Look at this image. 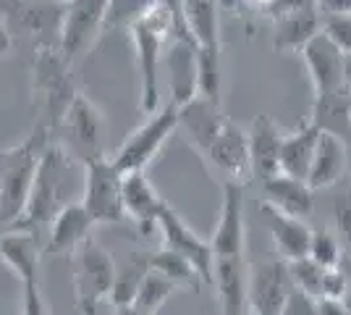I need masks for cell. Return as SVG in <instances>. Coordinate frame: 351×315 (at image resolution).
Here are the masks:
<instances>
[{"instance_id":"obj_1","label":"cell","mask_w":351,"mask_h":315,"mask_svg":"<svg viewBox=\"0 0 351 315\" xmlns=\"http://www.w3.org/2000/svg\"><path fill=\"white\" fill-rule=\"evenodd\" d=\"M181 0H158L145 16H139L129 27V34L136 47V66H139V105L145 113H155L160 103L158 92V69H160L162 50L173 32L176 11Z\"/></svg>"},{"instance_id":"obj_2","label":"cell","mask_w":351,"mask_h":315,"mask_svg":"<svg viewBox=\"0 0 351 315\" xmlns=\"http://www.w3.org/2000/svg\"><path fill=\"white\" fill-rule=\"evenodd\" d=\"M73 174L71 155L63 150L56 142H47V148L40 155V163L34 171V181H32V192L27 210L21 215V221L16 229L29 231L34 237H40L47 231V226L53 221V215L58 213L63 205H69L66 189H69V176Z\"/></svg>"},{"instance_id":"obj_3","label":"cell","mask_w":351,"mask_h":315,"mask_svg":"<svg viewBox=\"0 0 351 315\" xmlns=\"http://www.w3.org/2000/svg\"><path fill=\"white\" fill-rule=\"evenodd\" d=\"M47 142L50 135L43 126H37L21 145L0 155V234L16 229L21 221L29 202L34 171Z\"/></svg>"},{"instance_id":"obj_4","label":"cell","mask_w":351,"mask_h":315,"mask_svg":"<svg viewBox=\"0 0 351 315\" xmlns=\"http://www.w3.org/2000/svg\"><path fill=\"white\" fill-rule=\"evenodd\" d=\"M69 63L60 58L56 43H43L37 47V56H34V66H32V74H34V103L40 105V116L43 121L37 126H43L47 135H53L56 129H60V121L69 103L73 100L71 76H69Z\"/></svg>"},{"instance_id":"obj_5","label":"cell","mask_w":351,"mask_h":315,"mask_svg":"<svg viewBox=\"0 0 351 315\" xmlns=\"http://www.w3.org/2000/svg\"><path fill=\"white\" fill-rule=\"evenodd\" d=\"M186 30L197 43L199 95L218 100L220 95V21L218 0H181Z\"/></svg>"},{"instance_id":"obj_6","label":"cell","mask_w":351,"mask_h":315,"mask_svg":"<svg viewBox=\"0 0 351 315\" xmlns=\"http://www.w3.org/2000/svg\"><path fill=\"white\" fill-rule=\"evenodd\" d=\"M116 284V260L95 237L73 253V300L82 315H97L103 302H110Z\"/></svg>"},{"instance_id":"obj_7","label":"cell","mask_w":351,"mask_h":315,"mask_svg":"<svg viewBox=\"0 0 351 315\" xmlns=\"http://www.w3.org/2000/svg\"><path fill=\"white\" fill-rule=\"evenodd\" d=\"M121 179H123V174L105 155L89 158L84 163L79 202L84 205L92 224H126Z\"/></svg>"},{"instance_id":"obj_8","label":"cell","mask_w":351,"mask_h":315,"mask_svg":"<svg viewBox=\"0 0 351 315\" xmlns=\"http://www.w3.org/2000/svg\"><path fill=\"white\" fill-rule=\"evenodd\" d=\"M108 5L110 0H69L63 5L56 47L69 66L82 58L105 30Z\"/></svg>"},{"instance_id":"obj_9","label":"cell","mask_w":351,"mask_h":315,"mask_svg":"<svg viewBox=\"0 0 351 315\" xmlns=\"http://www.w3.org/2000/svg\"><path fill=\"white\" fill-rule=\"evenodd\" d=\"M178 129V105L168 103L149 113V119L132 135L123 139V145L110 158L121 174L129 171H145L147 163L160 152L165 139Z\"/></svg>"},{"instance_id":"obj_10","label":"cell","mask_w":351,"mask_h":315,"mask_svg":"<svg viewBox=\"0 0 351 315\" xmlns=\"http://www.w3.org/2000/svg\"><path fill=\"white\" fill-rule=\"evenodd\" d=\"M155 229L162 234V250L184 257L191 268L199 273V279L205 284H210V279H213V250H210V242L202 240L171 205H162Z\"/></svg>"},{"instance_id":"obj_11","label":"cell","mask_w":351,"mask_h":315,"mask_svg":"<svg viewBox=\"0 0 351 315\" xmlns=\"http://www.w3.org/2000/svg\"><path fill=\"white\" fill-rule=\"evenodd\" d=\"M202 158L223 179V184H239V187H244L252 179L247 132L239 124H234V121L226 119V124L220 126L218 137L202 152Z\"/></svg>"},{"instance_id":"obj_12","label":"cell","mask_w":351,"mask_h":315,"mask_svg":"<svg viewBox=\"0 0 351 315\" xmlns=\"http://www.w3.org/2000/svg\"><path fill=\"white\" fill-rule=\"evenodd\" d=\"M213 263L215 260H244L247 257V229H244V192L239 184H223V205L218 226L210 237Z\"/></svg>"},{"instance_id":"obj_13","label":"cell","mask_w":351,"mask_h":315,"mask_svg":"<svg viewBox=\"0 0 351 315\" xmlns=\"http://www.w3.org/2000/svg\"><path fill=\"white\" fill-rule=\"evenodd\" d=\"M291 276L286 260H263L257 268H249L247 310L257 315H280L286 297L291 294Z\"/></svg>"},{"instance_id":"obj_14","label":"cell","mask_w":351,"mask_h":315,"mask_svg":"<svg viewBox=\"0 0 351 315\" xmlns=\"http://www.w3.org/2000/svg\"><path fill=\"white\" fill-rule=\"evenodd\" d=\"M92 226L95 224L79 200L63 205L47 226V242L43 244V255L73 257V253L92 237Z\"/></svg>"},{"instance_id":"obj_15","label":"cell","mask_w":351,"mask_h":315,"mask_svg":"<svg viewBox=\"0 0 351 315\" xmlns=\"http://www.w3.org/2000/svg\"><path fill=\"white\" fill-rule=\"evenodd\" d=\"M299 53L304 56L317 97L343 92V53L322 32H317Z\"/></svg>"},{"instance_id":"obj_16","label":"cell","mask_w":351,"mask_h":315,"mask_svg":"<svg viewBox=\"0 0 351 315\" xmlns=\"http://www.w3.org/2000/svg\"><path fill=\"white\" fill-rule=\"evenodd\" d=\"M121 197H123V210H126V221L132 218L134 226L149 234L158 226L165 200L158 195V189L152 187V181L147 179L145 171H129L121 179Z\"/></svg>"},{"instance_id":"obj_17","label":"cell","mask_w":351,"mask_h":315,"mask_svg":"<svg viewBox=\"0 0 351 315\" xmlns=\"http://www.w3.org/2000/svg\"><path fill=\"white\" fill-rule=\"evenodd\" d=\"M60 126L71 135L73 148L84 155V163L89 158L103 155L100 152V137H103V113L89 103L82 92L73 95V100L69 103Z\"/></svg>"},{"instance_id":"obj_18","label":"cell","mask_w":351,"mask_h":315,"mask_svg":"<svg viewBox=\"0 0 351 315\" xmlns=\"http://www.w3.org/2000/svg\"><path fill=\"white\" fill-rule=\"evenodd\" d=\"M349 171V150H346V139L330 132H320L317 148L312 155V163L307 171L309 189H330L343 181Z\"/></svg>"},{"instance_id":"obj_19","label":"cell","mask_w":351,"mask_h":315,"mask_svg":"<svg viewBox=\"0 0 351 315\" xmlns=\"http://www.w3.org/2000/svg\"><path fill=\"white\" fill-rule=\"evenodd\" d=\"M3 21L8 24L11 34L14 32H29L47 37L53 34V40H58L60 14L63 5H50L45 0H3Z\"/></svg>"},{"instance_id":"obj_20","label":"cell","mask_w":351,"mask_h":315,"mask_svg":"<svg viewBox=\"0 0 351 315\" xmlns=\"http://www.w3.org/2000/svg\"><path fill=\"white\" fill-rule=\"evenodd\" d=\"M223 124H226V116L220 113L218 100L197 95L194 100H189L186 105L178 108V126L186 132V139L194 145V150L199 152V155L218 137Z\"/></svg>"},{"instance_id":"obj_21","label":"cell","mask_w":351,"mask_h":315,"mask_svg":"<svg viewBox=\"0 0 351 315\" xmlns=\"http://www.w3.org/2000/svg\"><path fill=\"white\" fill-rule=\"evenodd\" d=\"M263 195L265 205H270L273 210H278L289 218L307 221L312 215V210H315V192L309 189L307 181L291 179L286 174H276V176L265 179Z\"/></svg>"},{"instance_id":"obj_22","label":"cell","mask_w":351,"mask_h":315,"mask_svg":"<svg viewBox=\"0 0 351 315\" xmlns=\"http://www.w3.org/2000/svg\"><path fill=\"white\" fill-rule=\"evenodd\" d=\"M0 260L16 273L21 284L40 281V260H43V240L29 231L11 229L0 234Z\"/></svg>"},{"instance_id":"obj_23","label":"cell","mask_w":351,"mask_h":315,"mask_svg":"<svg viewBox=\"0 0 351 315\" xmlns=\"http://www.w3.org/2000/svg\"><path fill=\"white\" fill-rule=\"evenodd\" d=\"M249 142V165H252V176H260V179H270L280 174L278 158H280V142L283 135L276 126V121L270 116H257L252 129L247 135Z\"/></svg>"},{"instance_id":"obj_24","label":"cell","mask_w":351,"mask_h":315,"mask_svg":"<svg viewBox=\"0 0 351 315\" xmlns=\"http://www.w3.org/2000/svg\"><path fill=\"white\" fill-rule=\"evenodd\" d=\"M263 215L265 224L270 229V237L276 244V253L280 260L291 263V260H302L309 253V240H312V229L299 218H289L278 210H273L270 205L263 202Z\"/></svg>"},{"instance_id":"obj_25","label":"cell","mask_w":351,"mask_h":315,"mask_svg":"<svg viewBox=\"0 0 351 315\" xmlns=\"http://www.w3.org/2000/svg\"><path fill=\"white\" fill-rule=\"evenodd\" d=\"M247 279L249 266L244 260H215L210 284L218 292L223 315H241L247 310Z\"/></svg>"},{"instance_id":"obj_26","label":"cell","mask_w":351,"mask_h":315,"mask_svg":"<svg viewBox=\"0 0 351 315\" xmlns=\"http://www.w3.org/2000/svg\"><path fill=\"white\" fill-rule=\"evenodd\" d=\"M317 139H320V129L312 121L304 124L302 129L283 137L278 158L280 174H286L291 179L307 181V171L309 163H312V155H315V148H317Z\"/></svg>"},{"instance_id":"obj_27","label":"cell","mask_w":351,"mask_h":315,"mask_svg":"<svg viewBox=\"0 0 351 315\" xmlns=\"http://www.w3.org/2000/svg\"><path fill=\"white\" fill-rule=\"evenodd\" d=\"M273 21H276V34H273L276 50H302L320 32V14H317V8L276 16Z\"/></svg>"},{"instance_id":"obj_28","label":"cell","mask_w":351,"mask_h":315,"mask_svg":"<svg viewBox=\"0 0 351 315\" xmlns=\"http://www.w3.org/2000/svg\"><path fill=\"white\" fill-rule=\"evenodd\" d=\"M176 292H178V286H176L171 279H165L162 273L149 268L147 276L142 279L139 289H136V294H134L132 307L145 315H158L162 305L171 300Z\"/></svg>"},{"instance_id":"obj_29","label":"cell","mask_w":351,"mask_h":315,"mask_svg":"<svg viewBox=\"0 0 351 315\" xmlns=\"http://www.w3.org/2000/svg\"><path fill=\"white\" fill-rule=\"evenodd\" d=\"M147 270H149V253H134V255H129L123 268H116V284H113V292H110L113 307L132 305L134 294L142 284V279L147 276Z\"/></svg>"},{"instance_id":"obj_30","label":"cell","mask_w":351,"mask_h":315,"mask_svg":"<svg viewBox=\"0 0 351 315\" xmlns=\"http://www.w3.org/2000/svg\"><path fill=\"white\" fill-rule=\"evenodd\" d=\"M149 268L162 273L165 279H171L178 289H194V292H199V284H202L199 273L191 268L184 257L173 255V253H168V250L149 253Z\"/></svg>"},{"instance_id":"obj_31","label":"cell","mask_w":351,"mask_h":315,"mask_svg":"<svg viewBox=\"0 0 351 315\" xmlns=\"http://www.w3.org/2000/svg\"><path fill=\"white\" fill-rule=\"evenodd\" d=\"M341 240H338L333 231L328 229H317L312 231V240H309V253L307 257L315 260L320 268H338L341 266Z\"/></svg>"},{"instance_id":"obj_32","label":"cell","mask_w":351,"mask_h":315,"mask_svg":"<svg viewBox=\"0 0 351 315\" xmlns=\"http://www.w3.org/2000/svg\"><path fill=\"white\" fill-rule=\"evenodd\" d=\"M158 0H110L108 16H105V30L108 27H132L139 16H145Z\"/></svg>"},{"instance_id":"obj_33","label":"cell","mask_w":351,"mask_h":315,"mask_svg":"<svg viewBox=\"0 0 351 315\" xmlns=\"http://www.w3.org/2000/svg\"><path fill=\"white\" fill-rule=\"evenodd\" d=\"M322 270L315 260L302 257V260H291L289 263V276H291V284L299 292H307L312 297L320 300V284H322Z\"/></svg>"},{"instance_id":"obj_34","label":"cell","mask_w":351,"mask_h":315,"mask_svg":"<svg viewBox=\"0 0 351 315\" xmlns=\"http://www.w3.org/2000/svg\"><path fill=\"white\" fill-rule=\"evenodd\" d=\"M320 32L343 53V56H349L351 53V14L320 16Z\"/></svg>"},{"instance_id":"obj_35","label":"cell","mask_w":351,"mask_h":315,"mask_svg":"<svg viewBox=\"0 0 351 315\" xmlns=\"http://www.w3.org/2000/svg\"><path fill=\"white\" fill-rule=\"evenodd\" d=\"M333 224L338 240L351 247V184H341V192L333 197Z\"/></svg>"},{"instance_id":"obj_36","label":"cell","mask_w":351,"mask_h":315,"mask_svg":"<svg viewBox=\"0 0 351 315\" xmlns=\"http://www.w3.org/2000/svg\"><path fill=\"white\" fill-rule=\"evenodd\" d=\"M349 276L338 268L322 270V284H320V300H343L349 294Z\"/></svg>"},{"instance_id":"obj_37","label":"cell","mask_w":351,"mask_h":315,"mask_svg":"<svg viewBox=\"0 0 351 315\" xmlns=\"http://www.w3.org/2000/svg\"><path fill=\"white\" fill-rule=\"evenodd\" d=\"M280 315H320V300L293 286L291 294L286 297L283 307H280Z\"/></svg>"},{"instance_id":"obj_38","label":"cell","mask_w":351,"mask_h":315,"mask_svg":"<svg viewBox=\"0 0 351 315\" xmlns=\"http://www.w3.org/2000/svg\"><path fill=\"white\" fill-rule=\"evenodd\" d=\"M21 294V315H50V305L45 300L40 281H27Z\"/></svg>"},{"instance_id":"obj_39","label":"cell","mask_w":351,"mask_h":315,"mask_svg":"<svg viewBox=\"0 0 351 315\" xmlns=\"http://www.w3.org/2000/svg\"><path fill=\"white\" fill-rule=\"evenodd\" d=\"M320 16H341L351 14V0H315Z\"/></svg>"},{"instance_id":"obj_40","label":"cell","mask_w":351,"mask_h":315,"mask_svg":"<svg viewBox=\"0 0 351 315\" xmlns=\"http://www.w3.org/2000/svg\"><path fill=\"white\" fill-rule=\"evenodd\" d=\"M320 315H349L341 300H320Z\"/></svg>"},{"instance_id":"obj_41","label":"cell","mask_w":351,"mask_h":315,"mask_svg":"<svg viewBox=\"0 0 351 315\" xmlns=\"http://www.w3.org/2000/svg\"><path fill=\"white\" fill-rule=\"evenodd\" d=\"M8 50H11V30L0 16V56H5Z\"/></svg>"},{"instance_id":"obj_42","label":"cell","mask_w":351,"mask_h":315,"mask_svg":"<svg viewBox=\"0 0 351 315\" xmlns=\"http://www.w3.org/2000/svg\"><path fill=\"white\" fill-rule=\"evenodd\" d=\"M343 92L351 97V53L343 56Z\"/></svg>"},{"instance_id":"obj_43","label":"cell","mask_w":351,"mask_h":315,"mask_svg":"<svg viewBox=\"0 0 351 315\" xmlns=\"http://www.w3.org/2000/svg\"><path fill=\"white\" fill-rule=\"evenodd\" d=\"M113 315H145V313L134 310L132 305H123V307H113Z\"/></svg>"},{"instance_id":"obj_44","label":"cell","mask_w":351,"mask_h":315,"mask_svg":"<svg viewBox=\"0 0 351 315\" xmlns=\"http://www.w3.org/2000/svg\"><path fill=\"white\" fill-rule=\"evenodd\" d=\"M249 3H254V5H265V8H267V5H270V3H276V0H249Z\"/></svg>"},{"instance_id":"obj_45","label":"cell","mask_w":351,"mask_h":315,"mask_svg":"<svg viewBox=\"0 0 351 315\" xmlns=\"http://www.w3.org/2000/svg\"><path fill=\"white\" fill-rule=\"evenodd\" d=\"M346 139V150H349V171H351V137H343Z\"/></svg>"},{"instance_id":"obj_46","label":"cell","mask_w":351,"mask_h":315,"mask_svg":"<svg viewBox=\"0 0 351 315\" xmlns=\"http://www.w3.org/2000/svg\"><path fill=\"white\" fill-rule=\"evenodd\" d=\"M45 3H50V5H66L69 0H45Z\"/></svg>"},{"instance_id":"obj_47","label":"cell","mask_w":351,"mask_h":315,"mask_svg":"<svg viewBox=\"0 0 351 315\" xmlns=\"http://www.w3.org/2000/svg\"><path fill=\"white\" fill-rule=\"evenodd\" d=\"M0 315H16L14 310H8V307H3V305H0Z\"/></svg>"},{"instance_id":"obj_48","label":"cell","mask_w":351,"mask_h":315,"mask_svg":"<svg viewBox=\"0 0 351 315\" xmlns=\"http://www.w3.org/2000/svg\"><path fill=\"white\" fill-rule=\"evenodd\" d=\"M241 315H257V313H252V310H244V313H241Z\"/></svg>"},{"instance_id":"obj_49","label":"cell","mask_w":351,"mask_h":315,"mask_svg":"<svg viewBox=\"0 0 351 315\" xmlns=\"http://www.w3.org/2000/svg\"><path fill=\"white\" fill-rule=\"evenodd\" d=\"M349 126H351V103H349Z\"/></svg>"}]
</instances>
